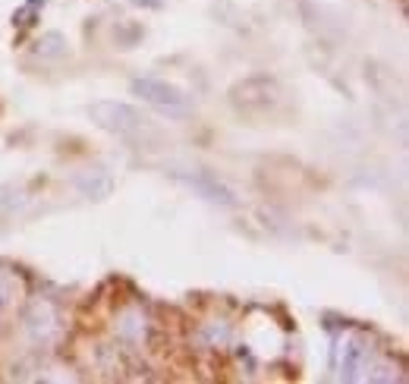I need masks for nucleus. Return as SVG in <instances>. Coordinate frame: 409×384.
<instances>
[{"mask_svg":"<svg viewBox=\"0 0 409 384\" xmlns=\"http://www.w3.org/2000/svg\"><path fill=\"white\" fill-rule=\"evenodd\" d=\"M63 51H67V38H63L60 32H44L38 42H35V57H41V60L60 57Z\"/></svg>","mask_w":409,"mask_h":384,"instance_id":"nucleus-5","label":"nucleus"},{"mask_svg":"<svg viewBox=\"0 0 409 384\" xmlns=\"http://www.w3.org/2000/svg\"><path fill=\"white\" fill-rule=\"evenodd\" d=\"M38 7H44V0H26V3H22V7L13 13V26H19V19H22V16H26V13H32V10H38Z\"/></svg>","mask_w":409,"mask_h":384,"instance_id":"nucleus-7","label":"nucleus"},{"mask_svg":"<svg viewBox=\"0 0 409 384\" xmlns=\"http://www.w3.org/2000/svg\"><path fill=\"white\" fill-rule=\"evenodd\" d=\"M142 26H130V28H116V42L123 44V48H136L139 42H142Z\"/></svg>","mask_w":409,"mask_h":384,"instance_id":"nucleus-6","label":"nucleus"},{"mask_svg":"<svg viewBox=\"0 0 409 384\" xmlns=\"http://www.w3.org/2000/svg\"><path fill=\"white\" fill-rule=\"evenodd\" d=\"M7 192H10L7 186H0V202H7Z\"/></svg>","mask_w":409,"mask_h":384,"instance_id":"nucleus-9","label":"nucleus"},{"mask_svg":"<svg viewBox=\"0 0 409 384\" xmlns=\"http://www.w3.org/2000/svg\"><path fill=\"white\" fill-rule=\"evenodd\" d=\"M177 180H183L189 189H195L198 195H204L208 202H218V205H227V208H233L236 205V195H233L230 189H227L224 183H220L214 173H208V171H195V173H177Z\"/></svg>","mask_w":409,"mask_h":384,"instance_id":"nucleus-3","label":"nucleus"},{"mask_svg":"<svg viewBox=\"0 0 409 384\" xmlns=\"http://www.w3.org/2000/svg\"><path fill=\"white\" fill-rule=\"evenodd\" d=\"M130 95H136L139 101L151 104L157 114L164 117H189L192 101L183 89H177L173 82H164V79H155V76H142V79H132L130 82Z\"/></svg>","mask_w":409,"mask_h":384,"instance_id":"nucleus-1","label":"nucleus"},{"mask_svg":"<svg viewBox=\"0 0 409 384\" xmlns=\"http://www.w3.org/2000/svg\"><path fill=\"white\" fill-rule=\"evenodd\" d=\"M132 7H145V10H161L164 0H132Z\"/></svg>","mask_w":409,"mask_h":384,"instance_id":"nucleus-8","label":"nucleus"},{"mask_svg":"<svg viewBox=\"0 0 409 384\" xmlns=\"http://www.w3.org/2000/svg\"><path fill=\"white\" fill-rule=\"evenodd\" d=\"M368 356V347L362 337H349L347 340V353H343V365H340V375L347 378V381H353L356 372L362 369V363H365Z\"/></svg>","mask_w":409,"mask_h":384,"instance_id":"nucleus-4","label":"nucleus"},{"mask_svg":"<svg viewBox=\"0 0 409 384\" xmlns=\"http://www.w3.org/2000/svg\"><path fill=\"white\" fill-rule=\"evenodd\" d=\"M92 120H95L101 130L114 132L120 139H139L148 126V117L142 110H136L132 104H123V101H95L89 107Z\"/></svg>","mask_w":409,"mask_h":384,"instance_id":"nucleus-2","label":"nucleus"},{"mask_svg":"<svg viewBox=\"0 0 409 384\" xmlns=\"http://www.w3.org/2000/svg\"><path fill=\"white\" fill-rule=\"evenodd\" d=\"M3 306H7V296L0 293V315H3Z\"/></svg>","mask_w":409,"mask_h":384,"instance_id":"nucleus-10","label":"nucleus"}]
</instances>
